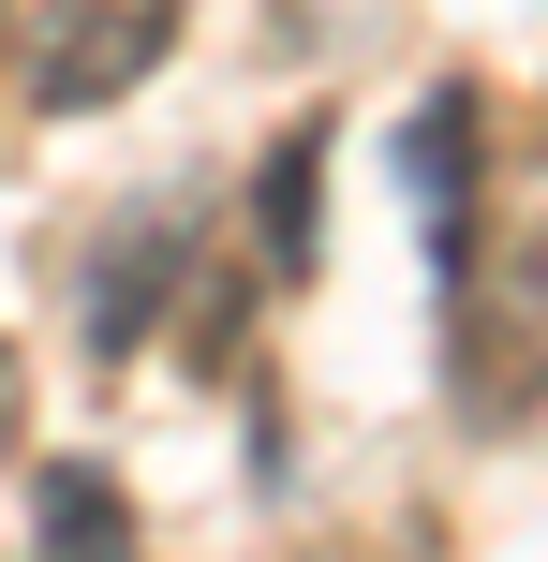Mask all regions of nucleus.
<instances>
[{
  "label": "nucleus",
  "mask_w": 548,
  "mask_h": 562,
  "mask_svg": "<svg viewBox=\"0 0 548 562\" xmlns=\"http://www.w3.org/2000/svg\"><path fill=\"white\" fill-rule=\"evenodd\" d=\"M474 148H490V104L474 89H430V104L401 119V178H415V237H430V267H460L474 252Z\"/></svg>",
  "instance_id": "4"
},
{
  "label": "nucleus",
  "mask_w": 548,
  "mask_h": 562,
  "mask_svg": "<svg viewBox=\"0 0 548 562\" xmlns=\"http://www.w3.org/2000/svg\"><path fill=\"white\" fill-rule=\"evenodd\" d=\"M75 311H89V340H104V356H134L164 311H193V207L134 193V207L75 252Z\"/></svg>",
  "instance_id": "3"
},
{
  "label": "nucleus",
  "mask_w": 548,
  "mask_h": 562,
  "mask_svg": "<svg viewBox=\"0 0 548 562\" xmlns=\"http://www.w3.org/2000/svg\"><path fill=\"white\" fill-rule=\"evenodd\" d=\"M0 59H15V0H0Z\"/></svg>",
  "instance_id": "8"
},
{
  "label": "nucleus",
  "mask_w": 548,
  "mask_h": 562,
  "mask_svg": "<svg viewBox=\"0 0 548 562\" xmlns=\"http://www.w3.org/2000/svg\"><path fill=\"white\" fill-rule=\"evenodd\" d=\"M45 548H134L119 474H45Z\"/></svg>",
  "instance_id": "6"
},
{
  "label": "nucleus",
  "mask_w": 548,
  "mask_h": 562,
  "mask_svg": "<svg viewBox=\"0 0 548 562\" xmlns=\"http://www.w3.org/2000/svg\"><path fill=\"white\" fill-rule=\"evenodd\" d=\"M326 252V134H282V148H267V267H312Z\"/></svg>",
  "instance_id": "5"
},
{
  "label": "nucleus",
  "mask_w": 548,
  "mask_h": 562,
  "mask_svg": "<svg viewBox=\"0 0 548 562\" xmlns=\"http://www.w3.org/2000/svg\"><path fill=\"white\" fill-rule=\"evenodd\" d=\"M0 445H15V356H0Z\"/></svg>",
  "instance_id": "7"
},
{
  "label": "nucleus",
  "mask_w": 548,
  "mask_h": 562,
  "mask_svg": "<svg viewBox=\"0 0 548 562\" xmlns=\"http://www.w3.org/2000/svg\"><path fill=\"white\" fill-rule=\"evenodd\" d=\"M178 15H193V0H45V30H30V104H45V119L134 104V89L164 75Z\"/></svg>",
  "instance_id": "2"
},
{
  "label": "nucleus",
  "mask_w": 548,
  "mask_h": 562,
  "mask_svg": "<svg viewBox=\"0 0 548 562\" xmlns=\"http://www.w3.org/2000/svg\"><path fill=\"white\" fill-rule=\"evenodd\" d=\"M445 385H460V415L474 429H504V415H534L548 400V223L534 237H474L460 267H445Z\"/></svg>",
  "instance_id": "1"
}]
</instances>
